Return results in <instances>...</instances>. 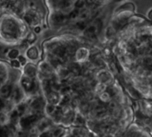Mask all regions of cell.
I'll use <instances>...</instances> for the list:
<instances>
[{"label": "cell", "mask_w": 152, "mask_h": 137, "mask_svg": "<svg viewBox=\"0 0 152 137\" xmlns=\"http://www.w3.org/2000/svg\"><path fill=\"white\" fill-rule=\"evenodd\" d=\"M2 32L4 36H6L8 39L15 38L18 34V24L13 19H7L4 21L2 24Z\"/></svg>", "instance_id": "obj_1"}, {"label": "cell", "mask_w": 152, "mask_h": 137, "mask_svg": "<svg viewBox=\"0 0 152 137\" xmlns=\"http://www.w3.org/2000/svg\"><path fill=\"white\" fill-rule=\"evenodd\" d=\"M39 116L38 114H32V115H28L24 117H22L19 121V124L21 125V128L23 130H28L30 131L31 129L33 128V126L39 121Z\"/></svg>", "instance_id": "obj_2"}, {"label": "cell", "mask_w": 152, "mask_h": 137, "mask_svg": "<svg viewBox=\"0 0 152 137\" xmlns=\"http://www.w3.org/2000/svg\"><path fill=\"white\" fill-rule=\"evenodd\" d=\"M21 85L22 88L27 93H33L37 89V84L35 80L31 77L24 75L21 80Z\"/></svg>", "instance_id": "obj_3"}, {"label": "cell", "mask_w": 152, "mask_h": 137, "mask_svg": "<svg viewBox=\"0 0 152 137\" xmlns=\"http://www.w3.org/2000/svg\"><path fill=\"white\" fill-rule=\"evenodd\" d=\"M13 92V87L10 84H5L0 88V97L3 99H8L11 97Z\"/></svg>", "instance_id": "obj_4"}, {"label": "cell", "mask_w": 152, "mask_h": 137, "mask_svg": "<svg viewBox=\"0 0 152 137\" xmlns=\"http://www.w3.org/2000/svg\"><path fill=\"white\" fill-rule=\"evenodd\" d=\"M23 90L19 86H15L13 88V92H12V95H11L13 100L15 103H18L23 99Z\"/></svg>", "instance_id": "obj_5"}, {"label": "cell", "mask_w": 152, "mask_h": 137, "mask_svg": "<svg viewBox=\"0 0 152 137\" xmlns=\"http://www.w3.org/2000/svg\"><path fill=\"white\" fill-rule=\"evenodd\" d=\"M24 72L26 76L34 78L37 75V68L35 65L31 64H28L25 67H24Z\"/></svg>", "instance_id": "obj_6"}, {"label": "cell", "mask_w": 152, "mask_h": 137, "mask_svg": "<svg viewBox=\"0 0 152 137\" xmlns=\"http://www.w3.org/2000/svg\"><path fill=\"white\" fill-rule=\"evenodd\" d=\"M44 107V101L41 98H36L34 99L31 103V108L35 111H39Z\"/></svg>", "instance_id": "obj_7"}, {"label": "cell", "mask_w": 152, "mask_h": 137, "mask_svg": "<svg viewBox=\"0 0 152 137\" xmlns=\"http://www.w3.org/2000/svg\"><path fill=\"white\" fill-rule=\"evenodd\" d=\"M37 129L39 132H45V131H48V128L50 126V123H49V120L48 119H41L38 122L37 124Z\"/></svg>", "instance_id": "obj_8"}, {"label": "cell", "mask_w": 152, "mask_h": 137, "mask_svg": "<svg viewBox=\"0 0 152 137\" xmlns=\"http://www.w3.org/2000/svg\"><path fill=\"white\" fill-rule=\"evenodd\" d=\"M7 79V67L3 64H0V88L3 86V84Z\"/></svg>", "instance_id": "obj_9"}, {"label": "cell", "mask_w": 152, "mask_h": 137, "mask_svg": "<svg viewBox=\"0 0 152 137\" xmlns=\"http://www.w3.org/2000/svg\"><path fill=\"white\" fill-rule=\"evenodd\" d=\"M13 130L10 126L2 125L0 127V137H12Z\"/></svg>", "instance_id": "obj_10"}, {"label": "cell", "mask_w": 152, "mask_h": 137, "mask_svg": "<svg viewBox=\"0 0 152 137\" xmlns=\"http://www.w3.org/2000/svg\"><path fill=\"white\" fill-rule=\"evenodd\" d=\"M64 132H65L64 128L59 126V127H56V129H54L52 131V133H53L54 137H64L65 135Z\"/></svg>", "instance_id": "obj_11"}, {"label": "cell", "mask_w": 152, "mask_h": 137, "mask_svg": "<svg viewBox=\"0 0 152 137\" xmlns=\"http://www.w3.org/2000/svg\"><path fill=\"white\" fill-rule=\"evenodd\" d=\"M27 56L30 58V59H36L38 57V50L35 47H32L31 48L28 49L27 51Z\"/></svg>", "instance_id": "obj_12"}, {"label": "cell", "mask_w": 152, "mask_h": 137, "mask_svg": "<svg viewBox=\"0 0 152 137\" xmlns=\"http://www.w3.org/2000/svg\"><path fill=\"white\" fill-rule=\"evenodd\" d=\"M20 114H19V112H18V110L16 109V110H13V112L11 113V116H10V120H11V122L13 123V124H17V123H19V121H20Z\"/></svg>", "instance_id": "obj_13"}, {"label": "cell", "mask_w": 152, "mask_h": 137, "mask_svg": "<svg viewBox=\"0 0 152 137\" xmlns=\"http://www.w3.org/2000/svg\"><path fill=\"white\" fill-rule=\"evenodd\" d=\"M18 56H19V51L17 49L14 48V49H12V50H10L8 52V56L11 59H15L16 57H18Z\"/></svg>", "instance_id": "obj_14"}, {"label": "cell", "mask_w": 152, "mask_h": 137, "mask_svg": "<svg viewBox=\"0 0 152 137\" xmlns=\"http://www.w3.org/2000/svg\"><path fill=\"white\" fill-rule=\"evenodd\" d=\"M17 110H18L19 114H20V116L23 115L24 112L26 111V105H25L24 103L19 104V106H18V108H17Z\"/></svg>", "instance_id": "obj_15"}, {"label": "cell", "mask_w": 152, "mask_h": 137, "mask_svg": "<svg viewBox=\"0 0 152 137\" xmlns=\"http://www.w3.org/2000/svg\"><path fill=\"white\" fill-rule=\"evenodd\" d=\"M18 137H30V133L28 130L22 129L20 132H18Z\"/></svg>", "instance_id": "obj_16"}, {"label": "cell", "mask_w": 152, "mask_h": 137, "mask_svg": "<svg viewBox=\"0 0 152 137\" xmlns=\"http://www.w3.org/2000/svg\"><path fill=\"white\" fill-rule=\"evenodd\" d=\"M6 106H7V103L5 101V99L0 97V112L3 111L6 108Z\"/></svg>", "instance_id": "obj_17"}, {"label": "cell", "mask_w": 152, "mask_h": 137, "mask_svg": "<svg viewBox=\"0 0 152 137\" xmlns=\"http://www.w3.org/2000/svg\"><path fill=\"white\" fill-rule=\"evenodd\" d=\"M11 64H12L14 67H19V66H20V64H21V63H20V61H19V60H15V59H14L13 61H11Z\"/></svg>", "instance_id": "obj_18"}, {"label": "cell", "mask_w": 152, "mask_h": 137, "mask_svg": "<svg viewBox=\"0 0 152 137\" xmlns=\"http://www.w3.org/2000/svg\"><path fill=\"white\" fill-rule=\"evenodd\" d=\"M5 120H6V116L3 113L0 112V124L3 125L4 122H5Z\"/></svg>", "instance_id": "obj_19"}, {"label": "cell", "mask_w": 152, "mask_h": 137, "mask_svg": "<svg viewBox=\"0 0 152 137\" xmlns=\"http://www.w3.org/2000/svg\"><path fill=\"white\" fill-rule=\"evenodd\" d=\"M19 61H20V63H21V64H25V61H26V59H25L23 56H19Z\"/></svg>", "instance_id": "obj_20"}]
</instances>
